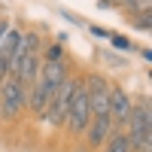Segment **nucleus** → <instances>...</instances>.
Returning a JSON list of instances; mask_svg holds the SVG:
<instances>
[{
    "label": "nucleus",
    "instance_id": "nucleus-1",
    "mask_svg": "<svg viewBox=\"0 0 152 152\" xmlns=\"http://www.w3.org/2000/svg\"><path fill=\"white\" fill-rule=\"evenodd\" d=\"M79 85H82V79H76V76H67V79L55 88L52 100H49L46 110H43V122L49 125V128H58V125H64L67 110H70V100H73V91H76Z\"/></svg>",
    "mask_w": 152,
    "mask_h": 152
},
{
    "label": "nucleus",
    "instance_id": "nucleus-2",
    "mask_svg": "<svg viewBox=\"0 0 152 152\" xmlns=\"http://www.w3.org/2000/svg\"><path fill=\"white\" fill-rule=\"evenodd\" d=\"M24 97H28V88L9 73L6 79L0 82V116H3L6 122L18 119L21 110H24Z\"/></svg>",
    "mask_w": 152,
    "mask_h": 152
},
{
    "label": "nucleus",
    "instance_id": "nucleus-3",
    "mask_svg": "<svg viewBox=\"0 0 152 152\" xmlns=\"http://www.w3.org/2000/svg\"><path fill=\"white\" fill-rule=\"evenodd\" d=\"M88 122H91V110H88V97H85V88L79 85L73 91V100H70V110H67V119H64V125H67V131L70 134H85V128H88Z\"/></svg>",
    "mask_w": 152,
    "mask_h": 152
},
{
    "label": "nucleus",
    "instance_id": "nucleus-4",
    "mask_svg": "<svg viewBox=\"0 0 152 152\" xmlns=\"http://www.w3.org/2000/svg\"><path fill=\"white\" fill-rule=\"evenodd\" d=\"M85 88V97H88V110H91V116H110V82L104 76L91 73L88 76V82L82 85Z\"/></svg>",
    "mask_w": 152,
    "mask_h": 152
},
{
    "label": "nucleus",
    "instance_id": "nucleus-5",
    "mask_svg": "<svg viewBox=\"0 0 152 152\" xmlns=\"http://www.w3.org/2000/svg\"><path fill=\"white\" fill-rule=\"evenodd\" d=\"M131 97L128 91H125L122 85H110V122H113V128H125V122H128L131 116Z\"/></svg>",
    "mask_w": 152,
    "mask_h": 152
},
{
    "label": "nucleus",
    "instance_id": "nucleus-6",
    "mask_svg": "<svg viewBox=\"0 0 152 152\" xmlns=\"http://www.w3.org/2000/svg\"><path fill=\"white\" fill-rule=\"evenodd\" d=\"M67 61H40V76H37V82H43L49 91H55V88L67 79Z\"/></svg>",
    "mask_w": 152,
    "mask_h": 152
},
{
    "label": "nucleus",
    "instance_id": "nucleus-7",
    "mask_svg": "<svg viewBox=\"0 0 152 152\" xmlns=\"http://www.w3.org/2000/svg\"><path fill=\"white\" fill-rule=\"evenodd\" d=\"M113 131H116V128H113L110 116H91V122H88V128H85V134H88V143H91V146L107 143V137H110Z\"/></svg>",
    "mask_w": 152,
    "mask_h": 152
},
{
    "label": "nucleus",
    "instance_id": "nucleus-8",
    "mask_svg": "<svg viewBox=\"0 0 152 152\" xmlns=\"http://www.w3.org/2000/svg\"><path fill=\"white\" fill-rule=\"evenodd\" d=\"M18 49H21V31L18 28H9L3 34V40H0V55H3L6 61H12L18 55Z\"/></svg>",
    "mask_w": 152,
    "mask_h": 152
},
{
    "label": "nucleus",
    "instance_id": "nucleus-9",
    "mask_svg": "<svg viewBox=\"0 0 152 152\" xmlns=\"http://www.w3.org/2000/svg\"><path fill=\"white\" fill-rule=\"evenodd\" d=\"M104 152H128V137H125V131H113L107 137Z\"/></svg>",
    "mask_w": 152,
    "mask_h": 152
},
{
    "label": "nucleus",
    "instance_id": "nucleus-10",
    "mask_svg": "<svg viewBox=\"0 0 152 152\" xmlns=\"http://www.w3.org/2000/svg\"><path fill=\"white\" fill-rule=\"evenodd\" d=\"M128 21L134 24V28H140V31H149V9H140L137 15L131 12V15H128Z\"/></svg>",
    "mask_w": 152,
    "mask_h": 152
},
{
    "label": "nucleus",
    "instance_id": "nucleus-11",
    "mask_svg": "<svg viewBox=\"0 0 152 152\" xmlns=\"http://www.w3.org/2000/svg\"><path fill=\"white\" fill-rule=\"evenodd\" d=\"M43 61H64V49H61L58 43H52L46 49V55H43Z\"/></svg>",
    "mask_w": 152,
    "mask_h": 152
},
{
    "label": "nucleus",
    "instance_id": "nucleus-12",
    "mask_svg": "<svg viewBox=\"0 0 152 152\" xmlns=\"http://www.w3.org/2000/svg\"><path fill=\"white\" fill-rule=\"evenodd\" d=\"M107 3H110V6H122V9H131V12L140 9V0H104V6H107Z\"/></svg>",
    "mask_w": 152,
    "mask_h": 152
},
{
    "label": "nucleus",
    "instance_id": "nucleus-13",
    "mask_svg": "<svg viewBox=\"0 0 152 152\" xmlns=\"http://www.w3.org/2000/svg\"><path fill=\"white\" fill-rule=\"evenodd\" d=\"M110 40H113V46H116V49H134L131 40H125V37H110Z\"/></svg>",
    "mask_w": 152,
    "mask_h": 152
},
{
    "label": "nucleus",
    "instance_id": "nucleus-14",
    "mask_svg": "<svg viewBox=\"0 0 152 152\" xmlns=\"http://www.w3.org/2000/svg\"><path fill=\"white\" fill-rule=\"evenodd\" d=\"M6 76H9V61H6L3 55H0V82H3Z\"/></svg>",
    "mask_w": 152,
    "mask_h": 152
},
{
    "label": "nucleus",
    "instance_id": "nucleus-15",
    "mask_svg": "<svg viewBox=\"0 0 152 152\" xmlns=\"http://www.w3.org/2000/svg\"><path fill=\"white\" fill-rule=\"evenodd\" d=\"M91 34H94V37H113V34H110V31H104V28H91Z\"/></svg>",
    "mask_w": 152,
    "mask_h": 152
},
{
    "label": "nucleus",
    "instance_id": "nucleus-16",
    "mask_svg": "<svg viewBox=\"0 0 152 152\" xmlns=\"http://www.w3.org/2000/svg\"><path fill=\"white\" fill-rule=\"evenodd\" d=\"M6 31H9V21H6V18H0V40H3V34H6Z\"/></svg>",
    "mask_w": 152,
    "mask_h": 152
}]
</instances>
